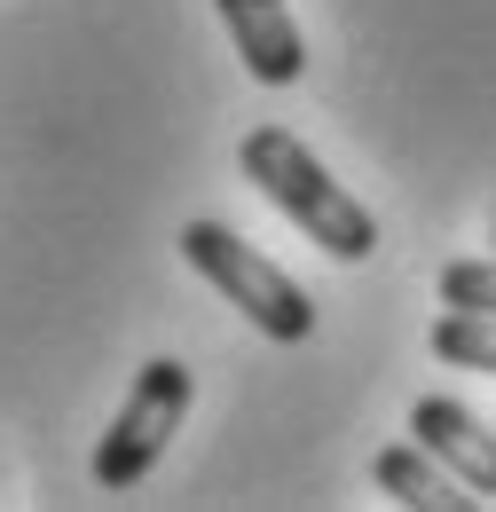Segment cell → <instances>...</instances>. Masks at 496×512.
I'll use <instances>...</instances> for the list:
<instances>
[{
	"mask_svg": "<svg viewBox=\"0 0 496 512\" xmlns=\"http://www.w3.org/2000/svg\"><path fill=\"white\" fill-rule=\"evenodd\" d=\"M237 166H245V182L308 245H323L331 260H371L378 253V221H371V205L363 197H347L331 174H323V158H315L308 142L292 127H252L245 134V150H237Z\"/></svg>",
	"mask_w": 496,
	"mask_h": 512,
	"instance_id": "6da1fadb",
	"label": "cell"
},
{
	"mask_svg": "<svg viewBox=\"0 0 496 512\" xmlns=\"http://www.w3.org/2000/svg\"><path fill=\"white\" fill-rule=\"evenodd\" d=\"M182 260L213 284V292H221V300H229V308H245L252 331H268L276 347L315 339V300L268 253H252L229 221H189V229H182Z\"/></svg>",
	"mask_w": 496,
	"mask_h": 512,
	"instance_id": "7a4b0ae2",
	"label": "cell"
},
{
	"mask_svg": "<svg viewBox=\"0 0 496 512\" xmlns=\"http://www.w3.org/2000/svg\"><path fill=\"white\" fill-rule=\"evenodd\" d=\"M182 418H189V363H174V355L142 363L134 386H126V410L111 418V434L95 442V481H103V489H134V481L166 457V442H174Z\"/></svg>",
	"mask_w": 496,
	"mask_h": 512,
	"instance_id": "3957f363",
	"label": "cell"
},
{
	"mask_svg": "<svg viewBox=\"0 0 496 512\" xmlns=\"http://www.w3.org/2000/svg\"><path fill=\"white\" fill-rule=\"evenodd\" d=\"M221 24H229V40L260 87H292L308 71V40H300L284 0H221Z\"/></svg>",
	"mask_w": 496,
	"mask_h": 512,
	"instance_id": "277c9868",
	"label": "cell"
},
{
	"mask_svg": "<svg viewBox=\"0 0 496 512\" xmlns=\"http://www.w3.org/2000/svg\"><path fill=\"white\" fill-rule=\"evenodd\" d=\"M410 434L434 449L441 465L473 489V497H496V434L465 410V402H449V394H426L418 410H410Z\"/></svg>",
	"mask_w": 496,
	"mask_h": 512,
	"instance_id": "5b68a950",
	"label": "cell"
},
{
	"mask_svg": "<svg viewBox=\"0 0 496 512\" xmlns=\"http://www.w3.org/2000/svg\"><path fill=\"white\" fill-rule=\"evenodd\" d=\"M378 489L386 497H402L410 512H473L481 497L441 465L426 442H394V449H378Z\"/></svg>",
	"mask_w": 496,
	"mask_h": 512,
	"instance_id": "8992f818",
	"label": "cell"
},
{
	"mask_svg": "<svg viewBox=\"0 0 496 512\" xmlns=\"http://www.w3.org/2000/svg\"><path fill=\"white\" fill-rule=\"evenodd\" d=\"M426 347H434L441 363H457V371H489L496 379V316H481V308H449L426 331Z\"/></svg>",
	"mask_w": 496,
	"mask_h": 512,
	"instance_id": "52a82bcc",
	"label": "cell"
},
{
	"mask_svg": "<svg viewBox=\"0 0 496 512\" xmlns=\"http://www.w3.org/2000/svg\"><path fill=\"white\" fill-rule=\"evenodd\" d=\"M441 308H481V316H496V260H449L441 268Z\"/></svg>",
	"mask_w": 496,
	"mask_h": 512,
	"instance_id": "ba28073f",
	"label": "cell"
}]
</instances>
